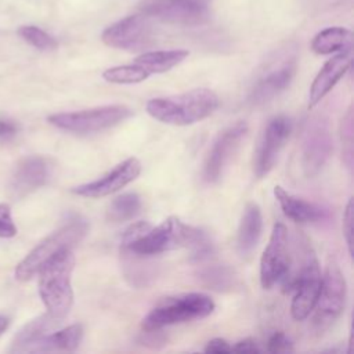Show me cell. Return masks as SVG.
<instances>
[{
	"instance_id": "6da1fadb",
	"label": "cell",
	"mask_w": 354,
	"mask_h": 354,
	"mask_svg": "<svg viewBox=\"0 0 354 354\" xmlns=\"http://www.w3.org/2000/svg\"><path fill=\"white\" fill-rule=\"evenodd\" d=\"M180 248L189 249L191 259L196 263L210 259L214 252V246L206 231L185 224L174 216L167 217L156 227L151 225L147 232L133 242L120 245L122 252L142 257L160 254Z\"/></svg>"
},
{
	"instance_id": "7a4b0ae2",
	"label": "cell",
	"mask_w": 354,
	"mask_h": 354,
	"mask_svg": "<svg viewBox=\"0 0 354 354\" xmlns=\"http://www.w3.org/2000/svg\"><path fill=\"white\" fill-rule=\"evenodd\" d=\"M220 105V100L210 88L199 87L189 91L155 97L147 102V112L153 119L173 126H189L210 116Z\"/></svg>"
},
{
	"instance_id": "3957f363",
	"label": "cell",
	"mask_w": 354,
	"mask_h": 354,
	"mask_svg": "<svg viewBox=\"0 0 354 354\" xmlns=\"http://www.w3.org/2000/svg\"><path fill=\"white\" fill-rule=\"evenodd\" d=\"M75 256L72 249H62L50 257L37 271L39 293L47 313L64 319L73 304L72 272Z\"/></svg>"
},
{
	"instance_id": "277c9868",
	"label": "cell",
	"mask_w": 354,
	"mask_h": 354,
	"mask_svg": "<svg viewBox=\"0 0 354 354\" xmlns=\"http://www.w3.org/2000/svg\"><path fill=\"white\" fill-rule=\"evenodd\" d=\"M214 301L210 296L199 292L166 297L156 304L142 319V330H159L165 326L202 319L214 311Z\"/></svg>"
},
{
	"instance_id": "5b68a950",
	"label": "cell",
	"mask_w": 354,
	"mask_h": 354,
	"mask_svg": "<svg viewBox=\"0 0 354 354\" xmlns=\"http://www.w3.org/2000/svg\"><path fill=\"white\" fill-rule=\"evenodd\" d=\"M88 232V223L84 218L75 217L55 230L40 243H37L15 268V278L21 282L29 281L37 274L40 267L62 249H72Z\"/></svg>"
},
{
	"instance_id": "8992f818",
	"label": "cell",
	"mask_w": 354,
	"mask_h": 354,
	"mask_svg": "<svg viewBox=\"0 0 354 354\" xmlns=\"http://www.w3.org/2000/svg\"><path fill=\"white\" fill-rule=\"evenodd\" d=\"M347 297V283L344 274L340 270L339 263L335 259H329L325 272L322 274V282L317 303L314 306L313 329L317 333H322L329 329L342 315Z\"/></svg>"
},
{
	"instance_id": "52a82bcc",
	"label": "cell",
	"mask_w": 354,
	"mask_h": 354,
	"mask_svg": "<svg viewBox=\"0 0 354 354\" xmlns=\"http://www.w3.org/2000/svg\"><path fill=\"white\" fill-rule=\"evenodd\" d=\"M131 115L133 111L129 106L113 104L75 112L54 113L50 115L47 120L57 129L76 134H88L111 129L124 122Z\"/></svg>"
},
{
	"instance_id": "ba28073f",
	"label": "cell",
	"mask_w": 354,
	"mask_h": 354,
	"mask_svg": "<svg viewBox=\"0 0 354 354\" xmlns=\"http://www.w3.org/2000/svg\"><path fill=\"white\" fill-rule=\"evenodd\" d=\"M321 282L322 272L318 259L311 246H307L304 249V259L299 274L290 282H285V286H289L293 292L290 304V314L293 319L303 321L313 313L319 295Z\"/></svg>"
},
{
	"instance_id": "9c48e42d",
	"label": "cell",
	"mask_w": 354,
	"mask_h": 354,
	"mask_svg": "<svg viewBox=\"0 0 354 354\" xmlns=\"http://www.w3.org/2000/svg\"><path fill=\"white\" fill-rule=\"evenodd\" d=\"M212 0H141L140 11L162 22L195 26L207 21Z\"/></svg>"
},
{
	"instance_id": "30bf717a",
	"label": "cell",
	"mask_w": 354,
	"mask_h": 354,
	"mask_svg": "<svg viewBox=\"0 0 354 354\" xmlns=\"http://www.w3.org/2000/svg\"><path fill=\"white\" fill-rule=\"evenodd\" d=\"M333 151L329 123L322 116H314L306 122L301 134L300 165L307 177H313L326 165Z\"/></svg>"
},
{
	"instance_id": "8fae6325",
	"label": "cell",
	"mask_w": 354,
	"mask_h": 354,
	"mask_svg": "<svg viewBox=\"0 0 354 354\" xmlns=\"http://www.w3.org/2000/svg\"><path fill=\"white\" fill-rule=\"evenodd\" d=\"M290 250L288 228L282 223H275L268 243L260 259V283L264 289H271L289 275Z\"/></svg>"
},
{
	"instance_id": "7c38bea8",
	"label": "cell",
	"mask_w": 354,
	"mask_h": 354,
	"mask_svg": "<svg viewBox=\"0 0 354 354\" xmlns=\"http://www.w3.org/2000/svg\"><path fill=\"white\" fill-rule=\"evenodd\" d=\"M290 131L292 120L286 115H277L267 122L254 153L253 171L257 178H263L272 170Z\"/></svg>"
},
{
	"instance_id": "4fadbf2b",
	"label": "cell",
	"mask_w": 354,
	"mask_h": 354,
	"mask_svg": "<svg viewBox=\"0 0 354 354\" xmlns=\"http://www.w3.org/2000/svg\"><path fill=\"white\" fill-rule=\"evenodd\" d=\"M104 44L112 48L138 51L152 41V25L149 17L141 14L124 17L109 25L101 35Z\"/></svg>"
},
{
	"instance_id": "5bb4252c",
	"label": "cell",
	"mask_w": 354,
	"mask_h": 354,
	"mask_svg": "<svg viewBox=\"0 0 354 354\" xmlns=\"http://www.w3.org/2000/svg\"><path fill=\"white\" fill-rule=\"evenodd\" d=\"M246 133H248V124L241 120L224 129L216 137L203 165L202 176L206 183L213 184L221 178L227 165L230 163L232 155L236 152Z\"/></svg>"
},
{
	"instance_id": "9a60e30c",
	"label": "cell",
	"mask_w": 354,
	"mask_h": 354,
	"mask_svg": "<svg viewBox=\"0 0 354 354\" xmlns=\"http://www.w3.org/2000/svg\"><path fill=\"white\" fill-rule=\"evenodd\" d=\"M295 73L296 57L295 54H288L278 62L268 66L267 71L256 80L248 97L249 104L257 106L271 101L289 87Z\"/></svg>"
},
{
	"instance_id": "2e32d148",
	"label": "cell",
	"mask_w": 354,
	"mask_h": 354,
	"mask_svg": "<svg viewBox=\"0 0 354 354\" xmlns=\"http://www.w3.org/2000/svg\"><path fill=\"white\" fill-rule=\"evenodd\" d=\"M141 167V162L137 158H127L102 177L72 188V192L79 196L93 199L108 196L133 183L140 176Z\"/></svg>"
},
{
	"instance_id": "e0dca14e",
	"label": "cell",
	"mask_w": 354,
	"mask_h": 354,
	"mask_svg": "<svg viewBox=\"0 0 354 354\" xmlns=\"http://www.w3.org/2000/svg\"><path fill=\"white\" fill-rule=\"evenodd\" d=\"M50 176L51 165L48 159L36 155L24 158L10 177L8 192L14 198H24L46 185Z\"/></svg>"
},
{
	"instance_id": "ac0fdd59",
	"label": "cell",
	"mask_w": 354,
	"mask_h": 354,
	"mask_svg": "<svg viewBox=\"0 0 354 354\" xmlns=\"http://www.w3.org/2000/svg\"><path fill=\"white\" fill-rule=\"evenodd\" d=\"M353 62L351 46L337 51L329 58L314 77L308 91V108H314L328 93L336 86V83L346 75Z\"/></svg>"
},
{
	"instance_id": "d6986e66",
	"label": "cell",
	"mask_w": 354,
	"mask_h": 354,
	"mask_svg": "<svg viewBox=\"0 0 354 354\" xmlns=\"http://www.w3.org/2000/svg\"><path fill=\"white\" fill-rule=\"evenodd\" d=\"M274 196L283 214L296 223H318L328 217V210L325 207L301 199L281 185L274 187Z\"/></svg>"
},
{
	"instance_id": "ffe728a7",
	"label": "cell",
	"mask_w": 354,
	"mask_h": 354,
	"mask_svg": "<svg viewBox=\"0 0 354 354\" xmlns=\"http://www.w3.org/2000/svg\"><path fill=\"white\" fill-rule=\"evenodd\" d=\"M263 231V216L257 203H246L236 234V249L241 256L250 254L257 246Z\"/></svg>"
},
{
	"instance_id": "44dd1931",
	"label": "cell",
	"mask_w": 354,
	"mask_h": 354,
	"mask_svg": "<svg viewBox=\"0 0 354 354\" xmlns=\"http://www.w3.org/2000/svg\"><path fill=\"white\" fill-rule=\"evenodd\" d=\"M83 339V326L73 324L44 335L29 350V353H53V351H75Z\"/></svg>"
},
{
	"instance_id": "7402d4cb",
	"label": "cell",
	"mask_w": 354,
	"mask_h": 354,
	"mask_svg": "<svg viewBox=\"0 0 354 354\" xmlns=\"http://www.w3.org/2000/svg\"><path fill=\"white\" fill-rule=\"evenodd\" d=\"M62 319L54 318L53 315H50L48 313L32 319L30 322H28L14 337L11 347H10V353H29L30 347L40 340L44 335L50 333L51 330L57 329V326L59 325Z\"/></svg>"
},
{
	"instance_id": "603a6c76",
	"label": "cell",
	"mask_w": 354,
	"mask_h": 354,
	"mask_svg": "<svg viewBox=\"0 0 354 354\" xmlns=\"http://www.w3.org/2000/svg\"><path fill=\"white\" fill-rule=\"evenodd\" d=\"M189 55L188 50L176 48V50H158L148 51L138 55L134 62L152 73H165L178 64H181Z\"/></svg>"
},
{
	"instance_id": "cb8c5ba5",
	"label": "cell",
	"mask_w": 354,
	"mask_h": 354,
	"mask_svg": "<svg viewBox=\"0 0 354 354\" xmlns=\"http://www.w3.org/2000/svg\"><path fill=\"white\" fill-rule=\"evenodd\" d=\"M196 277L203 286L216 292H228L238 285L235 271L224 264L202 266L198 270Z\"/></svg>"
},
{
	"instance_id": "d4e9b609",
	"label": "cell",
	"mask_w": 354,
	"mask_h": 354,
	"mask_svg": "<svg viewBox=\"0 0 354 354\" xmlns=\"http://www.w3.org/2000/svg\"><path fill=\"white\" fill-rule=\"evenodd\" d=\"M348 46H351V30L343 26L325 28L311 41V50L319 55L333 54Z\"/></svg>"
},
{
	"instance_id": "484cf974",
	"label": "cell",
	"mask_w": 354,
	"mask_h": 354,
	"mask_svg": "<svg viewBox=\"0 0 354 354\" xmlns=\"http://www.w3.org/2000/svg\"><path fill=\"white\" fill-rule=\"evenodd\" d=\"M141 196L136 192H124L116 196L108 206L106 217L112 223H122L131 220L141 210Z\"/></svg>"
},
{
	"instance_id": "4316f807",
	"label": "cell",
	"mask_w": 354,
	"mask_h": 354,
	"mask_svg": "<svg viewBox=\"0 0 354 354\" xmlns=\"http://www.w3.org/2000/svg\"><path fill=\"white\" fill-rule=\"evenodd\" d=\"M149 76L151 73L136 62L112 66L102 72L104 80L115 84H136L147 80Z\"/></svg>"
},
{
	"instance_id": "83f0119b",
	"label": "cell",
	"mask_w": 354,
	"mask_h": 354,
	"mask_svg": "<svg viewBox=\"0 0 354 354\" xmlns=\"http://www.w3.org/2000/svg\"><path fill=\"white\" fill-rule=\"evenodd\" d=\"M18 35L26 43H29L30 46L41 51H51V50H55L58 46L57 40L51 35H48L47 32H44L37 26H32V25L21 26L18 29Z\"/></svg>"
},
{
	"instance_id": "f1b7e54d",
	"label": "cell",
	"mask_w": 354,
	"mask_h": 354,
	"mask_svg": "<svg viewBox=\"0 0 354 354\" xmlns=\"http://www.w3.org/2000/svg\"><path fill=\"white\" fill-rule=\"evenodd\" d=\"M342 141H343V159L348 169L353 166V109H347L342 120Z\"/></svg>"
},
{
	"instance_id": "f546056e",
	"label": "cell",
	"mask_w": 354,
	"mask_h": 354,
	"mask_svg": "<svg viewBox=\"0 0 354 354\" xmlns=\"http://www.w3.org/2000/svg\"><path fill=\"white\" fill-rule=\"evenodd\" d=\"M353 210H354L353 198H350L343 213V224H342L343 238L346 241L347 252L350 256H353Z\"/></svg>"
},
{
	"instance_id": "4dcf8cb0",
	"label": "cell",
	"mask_w": 354,
	"mask_h": 354,
	"mask_svg": "<svg viewBox=\"0 0 354 354\" xmlns=\"http://www.w3.org/2000/svg\"><path fill=\"white\" fill-rule=\"evenodd\" d=\"M293 343L283 332H274L267 342V351L270 353H292Z\"/></svg>"
},
{
	"instance_id": "1f68e13d",
	"label": "cell",
	"mask_w": 354,
	"mask_h": 354,
	"mask_svg": "<svg viewBox=\"0 0 354 354\" xmlns=\"http://www.w3.org/2000/svg\"><path fill=\"white\" fill-rule=\"evenodd\" d=\"M17 235V227L11 217L10 206L0 203V238H12Z\"/></svg>"
},
{
	"instance_id": "d6a6232c",
	"label": "cell",
	"mask_w": 354,
	"mask_h": 354,
	"mask_svg": "<svg viewBox=\"0 0 354 354\" xmlns=\"http://www.w3.org/2000/svg\"><path fill=\"white\" fill-rule=\"evenodd\" d=\"M346 3H351V0H301L303 7L311 12L330 11L333 8L344 6Z\"/></svg>"
},
{
	"instance_id": "836d02e7",
	"label": "cell",
	"mask_w": 354,
	"mask_h": 354,
	"mask_svg": "<svg viewBox=\"0 0 354 354\" xmlns=\"http://www.w3.org/2000/svg\"><path fill=\"white\" fill-rule=\"evenodd\" d=\"M151 228V224L148 221H136L133 224H130L120 236V245H127L130 242H133L134 239L140 238L144 232H147Z\"/></svg>"
},
{
	"instance_id": "e575fe53",
	"label": "cell",
	"mask_w": 354,
	"mask_h": 354,
	"mask_svg": "<svg viewBox=\"0 0 354 354\" xmlns=\"http://www.w3.org/2000/svg\"><path fill=\"white\" fill-rule=\"evenodd\" d=\"M18 124L8 118H0V142L12 140L18 134Z\"/></svg>"
},
{
	"instance_id": "d590c367",
	"label": "cell",
	"mask_w": 354,
	"mask_h": 354,
	"mask_svg": "<svg viewBox=\"0 0 354 354\" xmlns=\"http://www.w3.org/2000/svg\"><path fill=\"white\" fill-rule=\"evenodd\" d=\"M232 346L221 337H214L207 342L205 347V353H231Z\"/></svg>"
},
{
	"instance_id": "8d00e7d4",
	"label": "cell",
	"mask_w": 354,
	"mask_h": 354,
	"mask_svg": "<svg viewBox=\"0 0 354 354\" xmlns=\"http://www.w3.org/2000/svg\"><path fill=\"white\" fill-rule=\"evenodd\" d=\"M232 351H238V353H260L261 348L257 346V343L252 337H246L243 340L236 342L232 346Z\"/></svg>"
},
{
	"instance_id": "74e56055",
	"label": "cell",
	"mask_w": 354,
	"mask_h": 354,
	"mask_svg": "<svg viewBox=\"0 0 354 354\" xmlns=\"http://www.w3.org/2000/svg\"><path fill=\"white\" fill-rule=\"evenodd\" d=\"M8 325H10V318L0 315V335H3V332H6Z\"/></svg>"
}]
</instances>
